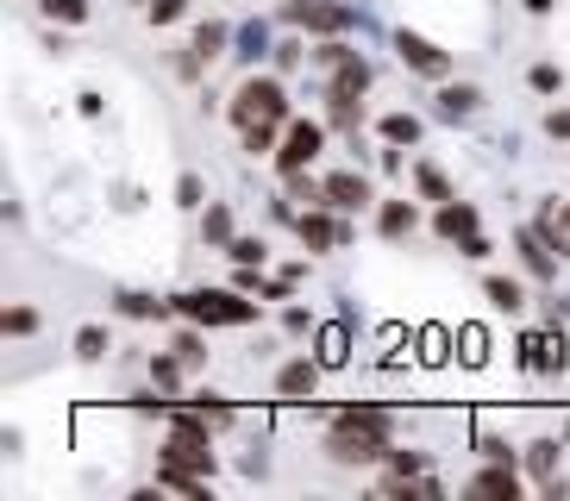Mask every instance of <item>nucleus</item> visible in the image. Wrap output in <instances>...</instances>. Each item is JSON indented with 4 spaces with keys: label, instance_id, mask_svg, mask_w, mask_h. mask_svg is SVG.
I'll return each instance as SVG.
<instances>
[{
    "label": "nucleus",
    "instance_id": "13",
    "mask_svg": "<svg viewBox=\"0 0 570 501\" xmlns=\"http://www.w3.org/2000/svg\"><path fill=\"white\" fill-rule=\"evenodd\" d=\"M520 257H527V269H533V276H552V250L539 245V233H520Z\"/></svg>",
    "mask_w": 570,
    "mask_h": 501
},
{
    "label": "nucleus",
    "instance_id": "24",
    "mask_svg": "<svg viewBox=\"0 0 570 501\" xmlns=\"http://www.w3.org/2000/svg\"><path fill=\"white\" fill-rule=\"evenodd\" d=\"M7 333H19V338L38 333V314H32V307H13V314H7Z\"/></svg>",
    "mask_w": 570,
    "mask_h": 501
},
{
    "label": "nucleus",
    "instance_id": "27",
    "mask_svg": "<svg viewBox=\"0 0 570 501\" xmlns=\"http://www.w3.org/2000/svg\"><path fill=\"white\" fill-rule=\"evenodd\" d=\"M176 357H183V364H202L207 351H202V338H195V333H183V338H176Z\"/></svg>",
    "mask_w": 570,
    "mask_h": 501
},
{
    "label": "nucleus",
    "instance_id": "35",
    "mask_svg": "<svg viewBox=\"0 0 570 501\" xmlns=\"http://www.w3.org/2000/svg\"><path fill=\"white\" fill-rule=\"evenodd\" d=\"M558 0H527V13H552Z\"/></svg>",
    "mask_w": 570,
    "mask_h": 501
},
{
    "label": "nucleus",
    "instance_id": "14",
    "mask_svg": "<svg viewBox=\"0 0 570 501\" xmlns=\"http://www.w3.org/2000/svg\"><path fill=\"white\" fill-rule=\"evenodd\" d=\"M383 138H389V145H414V138H420V119H414V114H389V119H383Z\"/></svg>",
    "mask_w": 570,
    "mask_h": 501
},
{
    "label": "nucleus",
    "instance_id": "9",
    "mask_svg": "<svg viewBox=\"0 0 570 501\" xmlns=\"http://www.w3.org/2000/svg\"><path fill=\"white\" fill-rule=\"evenodd\" d=\"M439 233H445V238H470V233H476V214H470L464 200H445V207H439Z\"/></svg>",
    "mask_w": 570,
    "mask_h": 501
},
{
    "label": "nucleus",
    "instance_id": "26",
    "mask_svg": "<svg viewBox=\"0 0 570 501\" xmlns=\"http://www.w3.org/2000/svg\"><path fill=\"white\" fill-rule=\"evenodd\" d=\"M233 257L238 264H264V245L257 238H233Z\"/></svg>",
    "mask_w": 570,
    "mask_h": 501
},
{
    "label": "nucleus",
    "instance_id": "8",
    "mask_svg": "<svg viewBox=\"0 0 570 501\" xmlns=\"http://www.w3.org/2000/svg\"><path fill=\"white\" fill-rule=\"evenodd\" d=\"M326 200H333V207H370V183L345 169V176H333V183H326Z\"/></svg>",
    "mask_w": 570,
    "mask_h": 501
},
{
    "label": "nucleus",
    "instance_id": "23",
    "mask_svg": "<svg viewBox=\"0 0 570 501\" xmlns=\"http://www.w3.org/2000/svg\"><path fill=\"white\" fill-rule=\"evenodd\" d=\"M245 150H269V119H245Z\"/></svg>",
    "mask_w": 570,
    "mask_h": 501
},
{
    "label": "nucleus",
    "instance_id": "15",
    "mask_svg": "<svg viewBox=\"0 0 570 501\" xmlns=\"http://www.w3.org/2000/svg\"><path fill=\"white\" fill-rule=\"evenodd\" d=\"M489 301H495V307H508V314H514V307H520V301H527V295H520V283H508V276H489Z\"/></svg>",
    "mask_w": 570,
    "mask_h": 501
},
{
    "label": "nucleus",
    "instance_id": "12",
    "mask_svg": "<svg viewBox=\"0 0 570 501\" xmlns=\"http://www.w3.org/2000/svg\"><path fill=\"white\" fill-rule=\"evenodd\" d=\"M414 233V207L407 200H389L383 207V238H407Z\"/></svg>",
    "mask_w": 570,
    "mask_h": 501
},
{
    "label": "nucleus",
    "instance_id": "17",
    "mask_svg": "<svg viewBox=\"0 0 570 501\" xmlns=\"http://www.w3.org/2000/svg\"><path fill=\"white\" fill-rule=\"evenodd\" d=\"M119 314H132V320H151V314H164V301H151V295H119Z\"/></svg>",
    "mask_w": 570,
    "mask_h": 501
},
{
    "label": "nucleus",
    "instance_id": "1",
    "mask_svg": "<svg viewBox=\"0 0 570 501\" xmlns=\"http://www.w3.org/2000/svg\"><path fill=\"white\" fill-rule=\"evenodd\" d=\"M326 451L338 464H376L389 451V414L383 407H345L333 420V433H326Z\"/></svg>",
    "mask_w": 570,
    "mask_h": 501
},
{
    "label": "nucleus",
    "instance_id": "6",
    "mask_svg": "<svg viewBox=\"0 0 570 501\" xmlns=\"http://www.w3.org/2000/svg\"><path fill=\"white\" fill-rule=\"evenodd\" d=\"M395 50H402V63H414L420 76H445V69H452V63H445V50H439L433 38H420V32H402V38H395Z\"/></svg>",
    "mask_w": 570,
    "mask_h": 501
},
{
    "label": "nucleus",
    "instance_id": "4",
    "mask_svg": "<svg viewBox=\"0 0 570 501\" xmlns=\"http://www.w3.org/2000/svg\"><path fill=\"white\" fill-rule=\"evenodd\" d=\"M320 150V126H307V119H295L283 138V150H276V164H283V176H302V164H314Z\"/></svg>",
    "mask_w": 570,
    "mask_h": 501
},
{
    "label": "nucleus",
    "instance_id": "5",
    "mask_svg": "<svg viewBox=\"0 0 570 501\" xmlns=\"http://www.w3.org/2000/svg\"><path fill=\"white\" fill-rule=\"evenodd\" d=\"M288 13H295V26H307V32H352V13H345V7H326V0H295Z\"/></svg>",
    "mask_w": 570,
    "mask_h": 501
},
{
    "label": "nucleus",
    "instance_id": "29",
    "mask_svg": "<svg viewBox=\"0 0 570 501\" xmlns=\"http://www.w3.org/2000/svg\"><path fill=\"white\" fill-rule=\"evenodd\" d=\"M176 200H183V207H202V183H195V176H183V183H176Z\"/></svg>",
    "mask_w": 570,
    "mask_h": 501
},
{
    "label": "nucleus",
    "instance_id": "36",
    "mask_svg": "<svg viewBox=\"0 0 570 501\" xmlns=\"http://www.w3.org/2000/svg\"><path fill=\"white\" fill-rule=\"evenodd\" d=\"M564 226H570V207H564Z\"/></svg>",
    "mask_w": 570,
    "mask_h": 501
},
{
    "label": "nucleus",
    "instance_id": "22",
    "mask_svg": "<svg viewBox=\"0 0 570 501\" xmlns=\"http://www.w3.org/2000/svg\"><path fill=\"white\" fill-rule=\"evenodd\" d=\"M552 458H558V445H552V439H539V445H533V470L546 477V483H552ZM552 489H558V483H552Z\"/></svg>",
    "mask_w": 570,
    "mask_h": 501
},
{
    "label": "nucleus",
    "instance_id": "31",
    "mask_svg": "<svg viewBox=\"0 0 570 501\" xmlns=\"http://www.w3.org/2000/svg\"><path fill=\"white\" fill-rule=\"evenodd\" d=\"M533 88H539V95H552V88H558V69L539 63V69H533Z\"/></svg>",
    "mask_w": 570,
    "mask_h": 501
},
{
    "label": "nucleus",
    "instance_id": "3",
    "mask_svg": "<svg viewBox=\"0 0 570 501\" xmlns=\"http://www.w3.org/2000/svg\"><path fill=\"white\" fill-rule=\"evenodd\" d=\"M238 126L245 119H283L288 114V95H283V82H269V76H252V82L238 88Z\"/></svg>",
    "mask_w": 570,
    "mask_h": 501
},
{
    "label": "nucleus",
    "instance_id": "19",
    "mask_svg": "<svg viewBox=\"0 0 570 501\" xmlns=\"http://www.w3.org/2000/svg\"><path fill=\"white\" fill-rule=\"evenodd\" d=\"M76 351H82L88 364H95V357H107V333H101V326H82V333H76Z\"/></svg>",
    "mask_w": 570,
    "mask_h": 501
},
{
    "label": "nucleus",
    "instance_id": "18",
    "mask_svg": "<svg viewBox=\"0 0 570 501\" xmlns=\"http://www.w3.org/2000/svg\"><path fill=\"white\" fill-rule=\"evenodd\" d=\"M414 183H420V195H426V200H452V188H445V176H439V169L420 164V169H414Z\"/></svg>",
    "mask_w": 570,
    "mask_h": 501
},
{
    "label": "nucleus",
    "instance_id": "32",
    "mask_svg": "<svg viewBox=\"0 0 570 501\" xmlns=\"http://www.w3.org/2000/svg\"><path fill=\"white\" fill-rule=\"evenodd\" d=\"M151 376H157V389H176V364H169V357H157Z\"/></svg>",
    "mask_w": 570,
    "mask_h": 501
},
{
    "label": "nucleus",
    "instance_id": "30",
    "mask_svg": "<svg viewBox=\"0 0 570 501\" xmlns=\"http://www.w3.org/2000/svg\"><path fill=\"white\" fill-rule=\"evenodd\" d=\"M176 13H183V0H151V19H157V26H169Z\"/></svg>",
    "mask_w": 570,
    "mask_h": 501
},
{
    "label": "nucleus",
    "instance_id": "33",
    "mask_svg": "<svg viewBox=\"0 0 570 501\" xmlns=\"http://www.w3.org/2000/svg\"><path fill=\"white\" fill-rule=\"evenodd\" d=\"M476 445H483V458H502V464H508V445H502V439H495V433H483V439H476Z\"/></svg>",
    "mask_w": 570,
    "mask_h": 501
},
{
    "label": "nucleus",
    "instance_id": "7",
    "mask_svg": "<svg viewBox=\"0 0 570 501\" xmlns=\"http://www.w3.org/2000/svg\"><path fill=\"white\" fill-rule=\"evenodd\" d=\"M470 495H489V501H514V495H520V477H514V470L502 464V458H495V470H483V477L470 483Z\"/></svg>",
    "mask_w": 570,
    "mask_h": 501
},
{
    "label": "nucleus",
    "instance_id": "10",
    "mask_svg": "<svg viewBox=\"0 0 570 501\" xmlns=\"http://www.w3.org/2000/svg\"><path fill=\"white\" fill-rule=\"evenodd\" d=\"M314 383H320V370H314V364H288L283 376H276V389H283L288 401H302V395H314Z\"/></svg>",
    "mask_w": 570,
    "mask_h": 501
},
{
    "label": "nucleus",
    "instance_id": "2",
    "mask_svg": "<svg viewBox=\"0 0 570 501\" xmlns=\"http://www.w3.org/2000/svg\"><path fill=\"white\" fill-rule=\"evenodd\" d=\"M183 314L202 320V326H252L257 301H238L226 288H195V295H183Z\"/></svg>",
    "mask_w": 570,
    "mask_h": 501
},
{
    "label": "nucleus",
    "instance_id": "21",
    "mask_svg": "<svg viewBox=\"0 0 570 501\" xmlns=\"http://www.w3.org/2000/svg\"><path fill=\"white\" fill-rule=\"evenodd\" d=\"M320 357H326V364H345V333H320Z\"/></svg>",
    "mask_w": 570,
    "mask_h": 501
},
{
    "label": "nucleus",
    "instance_id": "20",
    "mask_svg": "<svg viewBox=\"0 0 570 501\" xmlns=\"http://www.w3.org/2000/svg\"><path fill=\"white\" fill-rule=\"evenodd\" d=\"M219 45H226V26H202L195 32V57H219Z\"/></svg>",
    "mask_w": 570,
    "mask_h": 501
},
{
    "label": "nucleus",
    "instance_id": "28",
    "mask_svg": "<svg viewBox=\"0 0 570 501\" xmlns=\"http://www.w3.org/2000/svg\"><path fill=\"white\" fill-rule=\"evenodd\" d=\"M45 13H51V19H82L88 7H82V0H45Z\"/></svg>",
    "mask_w": 570,
    "mask_h": 501
},
{
    "label": "nucleus",
    "instance_id": "11",
    "mask_svg": "<svg viewBox=\"0 0 570 501\" xmlns=\"http://www.w3.org/2000/svg\"><path fill=\"white\" fill-rule=\"evenodd\" d=\"M302 238H307L314 250H333V245H338V226H333L326 214H302Z\"/></svg>",
    "mask_w": 570,
    "mask_h": 501
},
{
    "label": "nucleus",
    "instance_id": "25",
    "mask_svg": "<svg viewBox=\"0 0 570 501\" xmlns=\"http://www.w3.org/2000/svg\"><path fill=\"white\" fill-rule=\"evenodd\" d=\"M207 238H233V219H226V207H207Z\"/></svg>",
    "mask_w": 570,
    "mask_h": 501
},
{
    "label": "nucleus",
    "instance_id": "16",
    "mask_svg": "<svg viewBox=\"0 0 570 501\" xmlns=\"http://www.w3.org/2000/svg\"><path fill=\"white\" fill-rule=\"evenodd\" d=\"M439 100H445V114H476V100H483V95H476V88H464V82H458V88H445V95H439Z\"/></svg>",
    "mask_w": 570,
    "mask_h": 501
},
{
    "label": "nucleus",
    "instance_id": "34",
    "mask_svg": "<svg viewBox=\"0 0 570 501\" xmlns=\"http://www.w3.org/2000/svg\"><path fill=\"white\" fill-rule=\"evenodd\" d=\"M546 126H552V138H570V107H564V114H552Z\"/></svg>",
    "mask_w": 570,
    "mask_h": 501
}]
</instances>
